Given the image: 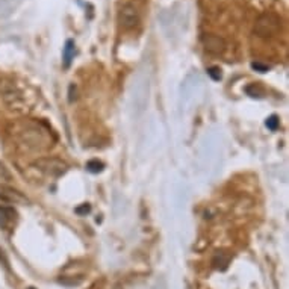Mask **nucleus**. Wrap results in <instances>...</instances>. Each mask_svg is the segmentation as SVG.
<instances>
[{
	"mask_svg": "<svg viewBox=\"0 0 289 289\" xmlns=\"http://www.w3.org/2000/svg\"><path fill=\"white\" fill-rule=\"evenodd\" d=\"M17 136L21 141V144H24L26 147L34 148V150H44L49 145H52L50 140H49L50 132L40 129V126L35 124V123H29L26 127L19 129Z\"/></svg>",
	"mask_w": 289,
	"mask_h": 289,
	"instance_id": "1",
	"label": "nucleus"
},
{
	"mask_svg": "<svg viewBox=\"0 0 289 289\" xmlns=\"http://www.w3.org/2000/svg\"><path fill=\"white\" fill-rule=\"evenodd\" d=\"M282 27V19L280 15H277L276 12H264L257 17L254 27H253V34L257 38L262 40H268L271 37H274Z\"/></svg>",
	"mask_w": 289,
	"mask_h": 289,
	"instance_id": "2",
	"label": "nucleus"
},
{
	"mask_svg": "<svg viewBox=\"0 0 289 289\" xmlns=\"http://www.w3.org/2000/svg\"><path fill=\"white\" fill-rule=\"evenodd\" d=\"M34 166H37V170L42 171L44 174H47L50 177H59L65 174L68 170V165L59 158H52V156H45V158H38L34 162Z\"/></svg>",
	"mask_w": 289,
	"mask_h": 289,
	"instance_id": "3",
	"label": "nucleus"
},
{
	"mask_svg": "<svg viewBox=\"0 0 289 289\" xmlns=\"http://www.w3.org/2000/svg\"><path fill=\"white\" fill-rule=\"evenodd\" d=\"M118 23H120L121 27L126 29V30H130V29L136 27L140 23L138 9H136L132 3H124L118 9Z\"/></svg>",
	"mask_w": 289,
	"mask_h": 289,
	"instance_id": "4",
	"label": "nucleus"
},
{
	"mask_svg": "<svg viewBox=\"0 0 289 289\" xmlns=\"http://www.w3.org/2000/svg\"><path fill=\"white\" fill-rule=\"evenodd\" d=\"M2 97H3L5 103L9 106L11 109H15V111H23L24 109L23 94L12 83L6 85V88L2 91Z\"/></svg>",
	"mask_w": 289,
	"mask_h": 289,
	"instance_id": "5",
	"label": "nucleus"
},
{
	"mask_svg": "<svg viewBox=\"0 0 289 289\" xmlns=\"http://www.w3.org/2000/svg\"><path fill=\"white\" fill-rule=\"evenodd\" d=\"M0 200L11 205H26L27 199L19 191L8 185H0Z\"/></svg>",
	"mask_w": 289,
	"mask_h": 289,
	"instance_id": "6",
	"label": "nucleus"
},
{
	"mask_svg": "<svg viewBox=\"0 0 289 289\" xmlns=\"http://www.w3.org/2000/svg\"><path fill=\"white\" fill-rule=\"evenodd\" d=\"M203 45H205V50L210 55H223L227 49L226 41L218 35H205Z\"/></svg>",
	"mask_w": 289,
	"mask_h": 289,
	"instance_id": "7",
	"label": "nucleus"
},
{
	"mask_svg": "<svg viewBox=\"0 0 289 289\" xmlns=\"http://www.w3.org/2000/svg\"><path fill=\"white\" fill-rule=\"evenodd\" d=\"M17 221V212L14 207L0 206V227L2 229H12V226Z\"/></svg>",
	"mask_w": 289,
	"mask_h": 289,
	"instance_id": "8",
	"label": "nucleus"
},
{
	"mask_svg": "<svg viewBox=\"0 0 289 289\" xmlns=\"http://www.w3.org/2000/svg\"><path fill=\"white\" fill-rule=\"evenodd\" d=\"M229 261H230V256L224 253V251H218L214 257V265L215 268H220V269H224L227 265H229Z\"/></svg>",
	"mask_w": 289,
	"mask_h": 289,
	"instance_id": "9",
	"label": "nucleus"
},
{
	"mask_svg": "<svg viewBox=\"0 0 289 289\" xmlns=\"http://www.w3.org/2000/svg\"><path fill=\"white\" fill-rule=\"evenodd\" d=\"M73 56H74V41L68 40L65 42V47H64V61H65V65H68L71 62Z\"/></svg>",
	"mask_w": 289,
	"mask_h": 289,
	"instance_id": "10",
	"label": "nucleus"
},
{
	"mask_svg": "<svg viewBox=\"0 0 289 289\" xmlns=\"http://www.w3.org/2000/svg\"><path fill=\"white\" fill-rule=\"evenodd\" d=\"M103 164L102 162H99L97 159H93V161H89L88 164H86V170L88 171H91V173H99V171H102L103 170Z\"/></svg>",
	"mask_w": 289,
	"mask_h": 289,
	"instance_id": "11",
	"label": "nucleus"
},
{
	"mask_svg": "<svg viewBox=\"0 0 289 289\" xmlns=\"http://www.w3.org/2000/svg\"><path fill=\"white\" fill-rule=\"evenodd\" d=\"M246 91H247V94L251 96V97H262V94H264V89L259 88V85H256V83L247 86Z\"/></svg>",
	"mask_w": 289,
	"mask_h": 289,
	"instance_id": "12",
	"label": "nucleus"
},
{
	"mask_svg": "<svg viewBox=\"0 0 289 289\" xmlns=\"http://www.w3.org/2000/svg\"><path fill=\"white\" fill-rule=\"evenodd\" d=\"M267 127L271 129V130H276L279 127V118L276 115H271L268 120H267Z\"/></svg>",
	"mask_w": 289,
	"mask_h": 289,
	"instance_id": "13",
	"label": "nucleus"
},
{
	"mask_svg": "<svg viewBox=\"0 0 289 289\" xmlns=\"http://www.w3.org/2000/svg\"><path fill=\"white\" fill-rule=\"evenodd\" d=\"M207 74H209L214 81H220V79H221V70H220L218 67H210V68L207 70Z\"/></svg>",
	"mask_w": 289,
	"mask_h": 289,
	"instance_id": "14",
	"label": "nucleus"
},
{
	"mask_svg": "<svg viewBox=\"0 0 289 289\" xmlns=\"http://www.w3.org/2000/svg\"><path fill=\"white\" fill-rule=\"evenodd\" d=\"M9 177H11V174L6 170V166L2 162H0V179H9Z\"/></svg>",
	"mask_w": 289,
	"mask_h": 289,
	"instance_id": "15",
	"label": "nucleus"
},
{
	"mask_svg": "<svg viewBox=\"0 0 289 289\" xmlns=\"http://www.w3.org/2000/svg\"><path fill=\"white\" fill-rule=\"evenodd\" d=\"M251 67H253L254 70H257V71H261V73L268 71V65H262L261 62H253V64H251Z\"/></svg>",
	"mask_w": 289,
	"mask_h": 289,
	"instance_id": "16",
	"label": "nucleus"
},
{
	"mask_svg": "<svg viewBox=\"0 0 289 289\" xmlns=\"http://www.w3.org/2000/svg\"><path fill=\"white\" fill-rule=\"evenodd\" d=\"M29 289H34V288H29Z\"/></svg>",
	"mask_w": 289,
	"mask_h": 289,
	"instance_id": "17",
	"label": "nucleus"
}]
</instances>
